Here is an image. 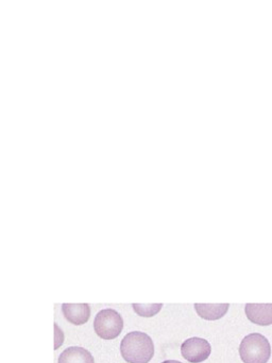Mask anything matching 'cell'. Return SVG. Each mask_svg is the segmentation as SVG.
I'll use <instances>...</instances> for the list:
<instances>
[{"label":"cell","instance_id":"obj_1","mask_svg":"<svg viewBox=\"0 0 272 363\" xmlns=\"http://www.w3.org/2000/svg\"><path fill=\"white\" fill-rule=\"evenodd\" d=\"M121 353L128 363H148L154 355L153 341L145 333H129L121 341Z\"/></svg>","mask_w":272,"mask_h":363},{"label":"cell","instance_id":"obj_2","mask_svg":"<svg viewBox=\"0 0 272 363\" xmlns=\"http://www.w3.org/2000/svg\"><path fill=\"white\" fill-rule=\"evenodd\" d=\"M239 355L244 363H267L271 356V343L263 335H248L239 345Z\"/></svg>","mask_w":272,"mask_h":363},{"label":"cell","instance_id":"obj_3","mask_svg":"<svg viewBox=\"0 0 272 363\" xmlns=\"http://www.w3.org/2000/svg\"><path fill=\"white\" fill-rule=\"evenodd\" d=\"M124 320L114 309L99 311L94 320L96 335L104 340H113L123 332Z\"/></svg>","mask_w":272,"mask_h":363},{"label":"cell","instance_id":"obj_4","mask_svg":"<svg viewBox=\"0 0 272 363\" xmlns=\"http://www.w3.org/2000/svg\"><path fill=\"white\" fill-rule=\"evenodd\" d=\"M212 353L209 341L202 338H190L181 345L182 357L190 363L205 362Z\"/></svg>","mask_w":272,"mask_h":363},{"label":"cell","instance_id":"obj_5","mask_svg":"<svg viewBox=\"0 0 272 363\" xmlns=\"http://www.w3.org/2000/svg\"><path fill=\"white\" fill-rule=\"evenodd\" d=\"M245 313L249 321L256 325H272V304H247Z\"/></svg>","mask_w":272,"mask_h":363},{"label":"cell","instance_id":"obj_6","mask_svg":"<svg viewBox=\"0 0 272 363\" xmlns=\"http://www.w3.org/2000/svg\"><path fill=\"white\" fill-rule=\"evenodd\" d=\"M62 311L66 320L74 325H83L91 317V307L89 304H63Z\"/></svg>","mask_w":272,"mask_h":363},{"label":"cell","instance_id":"obj_7","mask_svg":"<svg viewBox=\"0 0 272 363\" xmlns=\"http://www.w3.org/2000/svg\"><path fill=\"white\" fill-rule=\"evenodd\" d=\"M229 307V304H195L199 317L207 321L222 319L228 313Z\"/></svg>","mask_w":272,"mask_h":363},{"label":"cell","instance_id":"obj_8","mask_svg":"<svg viewBox=\"0 0 272 363\" xmlns=\"http://www.w3.org/2000/svg\"><path fill=\"white\" fill-rule=\"evenodd\" d=\"M59 363H95L93 356L83 347H72L60 355Z\"/></svg>","mask_w":272,"mask_h":363},{"label":"cell","instance_id":"obj_9","mask_svg":"<svg viewBox=\"0 0 272 363\" xmlns=\"http://www.w3.org/2000/svg\"><path fill=\"white\" fill-rule=\"evenodd\" d=\"M163 304H134V311L139 317L151 318L158 315Z\"/></svg>","mask_w":272,"mask_h":363},{"label":"cell","instance_id":"obj_10","mask_svg":"<svg viewBox=\"0 0 272 363\" xmlns=\"http://www.w3.org/2000/svg\"><path fill=\"white\" fill-rule=\"evenodd\" d=\"M162 363H182L180 362H177V360H166V362Z\"/></svg>","mask_w":272,"mask_h":363}]
</instances>
